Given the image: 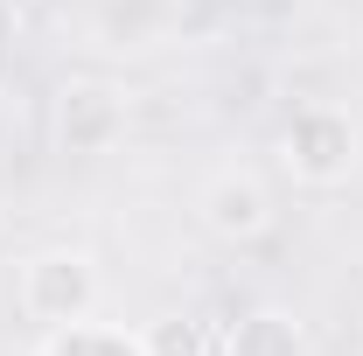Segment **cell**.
<instances>
[{"label":"cell","mask_w":363,"mask_h":356,"mask_svg":"<svg viewBox=\"0 0 363 356\" xmlns=\"http://www.w3.org/2000/svg\"><path fill=\"white\" fill-rule=\"evenodd\" d=\"M14 301L28 321L43 328H70V321H91L98 314V266L84 252H35L21 279H14Z\"/></svg>","instance_id":"cell-1"},{"label":"cell","mask_w":363,"mask_h":356,"mask_svg":"<svg viewBox=\"0 0 363 356\" xmlns=\"http://www.w3.org/2000/svg\"><path fill=\"white\" fill-rule=\"evenodd\" d=\"M279 161L308 189H335V182L357 168V126L335 112V105H301L279 133Z\"/></svg>","instance_id":"cell-2"},{"label":"cell","mask_w":363,"mask_h":356,"mask_svg":"<svg viewBox=\"0 0 363 356\" xmlns=\"http://www.w3.org/2000/svg\"><path fill=\"white\" fill-rule=\"evenodd\" d=\"M119 133H126V98L112 84L77 77V84L56 91V147L63 154H105Z\"/></svg>","instance_id":"cell-3"},{"label":"cell","mask_w":363,"mask_h":356,"mask_svg":"<svg viewBox=\"0 0 363 356\" xmlns=\"http://www.w3.org/2000/svg\"><path fill=\"white\" fill-rule=\"evenodd\" d=\"M203 223L224 238V245H252V238H266L272 230V189L252 168H224V175L203 182Z\"/></svg>","instance_id":"cell-4"},{"label":"cell","mask_w":363,"mask_h":356,"mask_svg":"<svg viewBox=\"0 0 363 356\" xmlns=\"http://www.w3.org/2000/svg\"><path fill=\"white\" fill-rule=\"evenodd\" d=\"M217 356H308V335H301L294 314L252 308V314H238L230 328H217Z\"/></svg>","instance_id":"cell-5"},{"label":"cell","mask_w":363,"mask_h":356,"mask_svg":"<svg viewBox=\"0 0 363 356\" xmlns=\"http://www.w3.org/2000/svg\"><path fill=\"white\" fill-rule=\"evenodd\" d=\"M35 356H147V350H140V335H119L105 321H70V328H49Z\"/></svg>","instance_id":"cell-6"},{"label":"cell","mask_w":363,"mask_h":356,"mask_svg":"<svg viewBox=\"0 0 363 356\" xmlns=\"http://www.w3.org/2000/svg\"><path fill=\"white\" fill-rule=\"evenodd\" d=\"M147 356H217V321H196V314H161L147 335H140Z\"/></svg>","instance_id":"cell-7"},{"label":"cell","mask_w":363,"mask_h":356,"mask_svg":"<svg viewBox=\"0 0 363 356\" xmlns=\"http://www.w3.org/2000/svg\"><path fill=\"white\" fill-rule=\"evenodd\" d=\"M0 7H28V0H0Z\"/></svg>","instance_id":"cell-8"}]
</instances>
